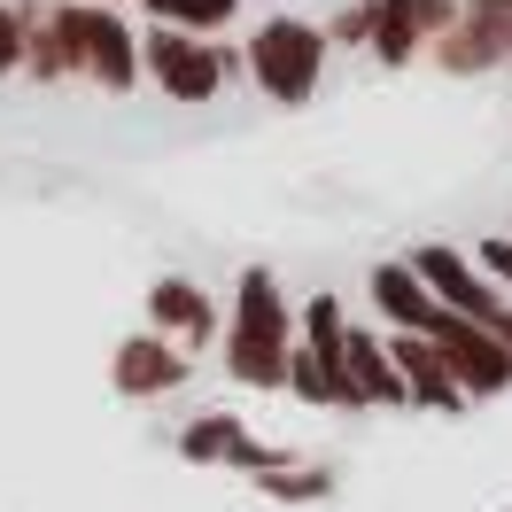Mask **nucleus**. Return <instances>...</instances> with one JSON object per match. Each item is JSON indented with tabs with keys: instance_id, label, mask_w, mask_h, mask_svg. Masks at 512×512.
I'll use <instances>...</instances> for the list:
<instances>
[{
	"instance_id": "obj_1",
	"label": "nucleus",
	"mask_w": 512,
	"mask_h": 512,
	"mask_svg": "<svg viewBox=\"0 0 512 512\" xmlns=\"http://www.w3.org/2000/svg\"><path fill=\"white\" fill-rule=\"evenodd\" d=\"M288 350H295V303L280 288V272L272 264H241L233 303H225V334H218L225 381L249 388V396H280L288 388Z\"/></svg>"
},
{
	"instance_id": "obj_2",
	"label": "nucleus",
	"mask_w": 512,
	"mask_h": 512,
	"mask_svg": "<svg viewBox=\"0 0 512 512\" xmlns=\"http://www.w3.org/2000/svg\"><path fill=\"white\" fill-rule=\"evenodd\" d=\"M326 24L311 16H264L249 39H241V70H249V86L272 109H311L326 86Z\"/></svg>"
},
{
	"instance_id": "obj_3",
	"label": "nucleus",
	"mask_w": 512,
	"mask_h": 512,
	"mask_svg": "<svg viewBox=\"0 0 512 512\" xmlns=\"http://www.w3.org/2000/svg\"><path fill=\"white\" fill-rule=\"evenodd\" d=\"M233 78H249V70H241V47L171 32V24H140V86H156L171 109H210Z\"/></svg>"
},
{
	"instance_id": "obj_4",
	"label": "nucleus",
	"mask_w": 512,
	"mask_h": 512,
	"mask_svg": "<svg viewBox=\"0 0 512 512\" xmlns=\"http://www.w3.org/2000/svg\"><path fill=\"white\" fill-rule=\"evenodd\" d=\"M70 39H78V86H94L109 101L140 94V24H132V8L70 0Z\"/></svg>"
},
{
	"instance_id": "obj_5",
	"label": "nucleus",
	"mask_w": 512,
	"mask_h": 512,
	"mask_svg": "<svg viewBox=\"0 0 512 512\" xmlns=\"http://www.w3.org/2000/svg\"><path fill=\"white\" fill-rule=\"evenodd\" d=\"M412 264H419V280L435 288V303L443 311H458L466 326H481V334H497L512 350V295L489 280L474 264V249H450V241H419L412 249Z\"/></svg>"
},
{
	"instance_id": "obj_6",
	"label": "nucleus",
	"mask_w": 512,
	"mask_h": 512,
	"mask_svg": "<svg viewBox=\"0 0 512 512\" xmlns=\"http://www.w3.org/2000/svg\"><path fill=\"white\" fill-rule=\"evenodd\" d=\"M427 63L443 78H489L512 63V0H458L450 32L427 47Z\"/></svg>"
},
{
	"instance_id": "obj_7",
	"label": "nucleus",
	"mask_w": 512,
	"mask_h": 512,
	"mask_svg": "<svg viewBox=\"0 0 512 512\" xmlns=\"http://www.w3.org/2000/svg\"><path fill=\"white\" fill-rule=\"evenodd\" d=\"M140 319H148V334L179 342L187 357L218 350V334H225V311H218V295L202 288L194 272H163V280H148V295H140Z\"/></svg>"
},
{
	"instance_id": "obj_8",
	"label": "nucleus",
	"mask_w": 512,
	"mask_h": 512,
	"mask_svg": "<svg viewBox=\"0 0 512 512\" xmlns=\"http://www.w3.org/2000/svg\"><path fill=\"white\" fill-rule=\"evenodd\" d=\"M179 458L187 466H218V474H272V466H288L295 450H272L264 435H256L249 419L233 412H194L187 427H179Z\"/></svg>"
},
{
	"instance_id": "obj_9",
	"label": "nucleus",
	"mask_w": 512,
	"mask_h": 512,
	"mask_svg": "<svg viewBox=\"0 0 512 512\" xmlns=\"http://www.w3.org/2000/svg\"><path fill=\"white\" fill-rule=\"evenodd\" d=\"M194 381V357L179 342H163L148 326H132L125 342L109 350V388L125 396V404H163V396H179Z\"/></svg>"
},
{
	"instance_id": "obj_10",
	"label": "nucleus",
	"mask_w": 512,
	"mask_h": 512,
	"mask_svg": "<svg viewBox=\"0 0 512 512\" xmlns=\"http://www.w3.org/2000/svg\"><path fill=\"white\" fill-rule=\"evenodd\" d=\"M450 16H458V0H373L365 55L381 70H412V63H427V47L450 32Z\"/></svg>"
},
{
	"instance_id": "obj_11",
	"label": "nucleus",
	"mask_w": 512,
	"mask_h": 512,
	"mask_svg": "<svg viewBox=\"0 0 512 512\" xmlns=\"http://www.w3.org/2000/svg\"><path fill=\"white\" fill-rule=\"evenodd\" d=\"M365 295H373L381 334H435V326H443V303H435V288L419 280L412 256H381L373 280H365Z\"/></svg>"
},
{
	"instance_id": "obj_12",
	"label": "nucleus",
	"mask_w": 512,
	"mask_h": 512,
	"mask_svg": "<svg viewBox=\"0 0 512 512\" xmlns=\"http://www.w3.org/2000/svg\"><path fill=\"white\" fill-rule=\"evenodd\" d=\"M427 342H443L450 373H458V388H466L474 404H489V396H505V388H512V350L497 342V334H481V326H466L458 311H443V326H435Z\"/></svg>"
},
{
	"instance_id": "obj_13",
	"label": "nucleus",
	"mask_w": 512,
	"mask_h": 512,
	"mask_svg": "<svg viewBox=\"0 0 512 512\" xmlns=\"http://www.w3.org/2000/svg\"><path fill=\"white\" fill-rule=\"evenodd\" d=\"M342 373H350L357 412H412L404 373H396V357H388V334H381V326H350V334H342Z\"/></svg>"
},
{
	"instance_id": "obj_14",
	"label": "nucleus",
	"mask_w": 512,
	"mask_h": 512,
	"mask_svg": "<svg viewBox=\"0 0 512 512\" xmlns=\"http://www.w3.org/2000/svg\"><path fill=\"white\" fill-rule=\"evenodd\" d=\"M388 357H396V373H404L412 412H466V404H474V396L458 388V373H450L443 342H427V334H388Z\"/></svg>"
},
{
	"instance_id": "obj_15",
	"label": "nucleus",
	"mask_w": 512,
	"mask_h": 512,
	"mask_svg": "<svg viewBox=\"0 0 512 512\" xmlns=\"http://www.w3.org/2000/svg\"><path fill=\"white\" fill-rule=\"evenodd\" d=\"M24 16V8H16ZM24 78L32 86H78V39H70V0L24 16Z\"/></svg>"
},
{
	"instance_id": "obj_16",
	"label": "nucleus",
	"mask_w": 512,
	"mask_h": 512,
	"mask_svg": "<svg viewBox=\"0 0 512 512\" xmlns=\"http://www.w3.org/2000/svg\"><path fill=\"white\" fill-rule=\"evenodd\" d=\"M280 396L311 404V412H357V396H350V373H342V357H319V350H303V342L288 350V388H280Z\"/></svg>"
},
{
	"instance_id": "obj_17",
	"label": "nucleus",
	"mask_w": 512,
	"mask_h": 512,
	"mask_svg": "<svg viewBox=\"0 0 512 512\" xmlns=\"http://www.w3.org/2000/svg\"><path fill=\"white\" fill-rule=\"evenodd\" d=\"M249 0H140V24H171L194 39H225V24H241Z\"/></svg>"
},
{
	"instance_id": "obj_18",
	"label": "nucleus",
	"mask_w": 512,
	"mask_h": 512,
	"mask_svg": "<svg viewBox=\"0 0 512 512\" xmlns=\"http://www.w3.org/2000/svg\"><path fill=\"white\" fill-rule=\"evenodd\" d=\"M256 497H264V505H326V497H334V466H319V458H288V466L256 474Z\"/></svg>"
},
{
	"instance_id": "obj_19",
	"label": "nucleus",
	"mask_w": 512,
	"mask_h": 512,
	"mask_svg": "<svg viewBox=\"0 0 512 512\" xmlns=\"http://www.w3.org/2000/svg\"><path fill=\"white\" fill-rule=\"evenodd\" d=\"M365 39H373V0H342L326 16V47L334 55H365Z\"/></svg>"
},
{
	"instance_id": "obj_20",
	"label": "nucleus",
	"mask_w": 512,
	"mask_h": 512,
	"mask_svg": "<svg viewBox=\"0 0 512 512\" xmlns=\"http://www.w3.org/2000/svg\"><path fill=\"white\" fill-rule=\"evenodd\" d=\"M8 78H24V16H16V0H0V86Z\"/></svg>"
},
{
	"instance_id": "obj_21",
	"label": "nucleus",
	"mask_w": 512,
	"mask_h": 512,
	"mask_svg": "<svg viewBox=\"0 0 512 512\" xmlns=\"http://www.w3.org/2000/svg\"><path fill=\"white\" fill-rule=\"evenodd\" d=\"M474 264H481V272H489V280L512 295V233H489V241L474 249Z\"/></svg>"
},
{
	"instance_id": "obj_22",
	"label": "nucleus",
	"mask_w": 512,
	"mask_h": 512,
	"mask_svg": "<svg viewBox=\"0 0 512 512\" xmlns=\"http://www.w3.org/2000/svg\"><path fill=\"white\" fill-rule=\"evenodd\" d=\"M16 8H24V16H39V8H63V0H16Z\"/></svg>"
},
{
	"instance_id": "obj_23",
	"label": "nucleus",
	"mask_w": 512,
	"mask_h": 512,
	"mask_svg": "<svg viewBox=\"0 0 512 512\" xmlns=\"http://www.w3.org/2000/svg\"><path fill=\"white\" fill-rule=\"evenodd\" d=\"M101 8H140V0H101Z\"/></svg>"
}]
</instances>
